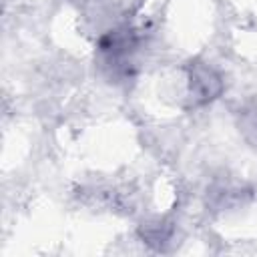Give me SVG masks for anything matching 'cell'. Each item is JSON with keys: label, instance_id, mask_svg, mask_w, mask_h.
I'll list each match as a JSON object with an SVG mask.
<instances>
[{"label": "cell", "instance_id": "obj_1", "mask_svg": "<svg viewBox=\"0 0 257 257\" xmlns=\"http://www.w3.org/2000/svg\"><path fill=\"white\" fill-rule=\"evenodd\" d=\"M221 78L209 66H195L191 70V94L195 102H209L221 92Z\"/></svg>", "mask_w": 257, "mask_h": 257}]
</instances>
